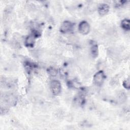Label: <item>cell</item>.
<instances>
[{
  "label": "cell",
  "instance_id": "3",
  "mask_svg": "<svg viewBox=\"0 0 130 130\" xmlns=\"http://www.w3.org/2000/svg\"><path fill=\"white\" fill-rule=\"evenodd\" d=\"M104 79V75L103 72L100 71L96 73L93 77V80L94 81V83L97 85H100L101 84Z\"/></svg>",
  "mask_w": 130,
  "mask_h": 130
},
{
  "label": "cell",
  "instance_id": "7",
  "mask_svg": "<svg viewBox=\"0 0 130 130\" xmlns=\"http://www.w3.org/2000/svg\"><path fill=\"white\" fill-rule=\"evenodd\" d=\"M121 27L125 30H129V20L128 19L123 20L121 22Z\"/></svg>",
  "mask_w": 130,
  "mask_h": 130
},
{
  "label": "cell",
  "instance_id": "10",
  "mask_svg": "<svg viewBox=\"0 0 130 130\" xmlns=\"http://www.w3.org/2000/svg\"><path fill=\"white\" fill-rule=\"evenodd\" d=\"M48 72L50 75H51L52 76H54L57 74V71L56 69H55L53 68H50L48 70Z\"/></svg>",
  "mask_w": 130,
  "mask_h": 130
},
{
  "label": "cell",
  "instance_id": "1",
  "mask_svg": "<svg viewBox=\"0 0 130 130\" xmlns=\"http://www.w3.org/2000/svg\"><path fill=\"white\" fill-rule=\"evenodd\" d=\"M50 89L54 95H58L61 91V84L57 80H53L50 83Z\"/></svg>",
  "mask_w": 130,
  "mask_h": 130
},
{
  "label": "cell",
  "instance_id": "11",
  "mask_svg": "<svg viewBox=\"0 0 130 130\" xmlns=\"http://www.w3.org/2000/svg\"><path fill=\"white\" fill-rule=\"evenodd\" d=\"M123 86L126 89L129 88V79H127L126 80H125L123 82Z\"/></svg>",
  "mask_w": 130,
  "mask_h": 130
},
{
  "label": "cell",
  "instance_id": "6",
  "mask_svg": "<svg viewBox=\"0 0 130 130\" xmlns=\"http://www.w3.org/2000/svg\"><path fill=\"white\" fill-rule=\"evenodd\" d=\"M35 43V38L32 36H29L25 40V44L28 46H32Z\"/></svg>",
  "mask_w": 130,
  "mask_h": 130
},
{
  "label": "cell",
  "instance_id": "9",
  "mask_svg": "<svg viewBox=\"0 0 130 130\" xmlns=\"http://www.w3.org/2000/svg\"><path fill=\"white\" fill-rule=\"evenodd\" d=\"M91 52L93 56H96L98 54V47L96 45L93 46L91 47Z\"/></svg>",
  "mask_w": 130,
  "mask_h": 130
},
{
  "label": "cell",
  "instance_id": "5",
  "mask_svg": "<svg viewBox=\"0 0 130 130\" xmlns=\"http://www.w3.org/2000/svg\"><path fill=\"white\" fill-rule=\"evenodd\" d=\"M109 10V6L106 4H102L98 8V12L100 15L104 16L106 15Z\"/></svg>",
  "mask_w": 130,
  "mask_h": 130
},
{
  "label": "cell",
  "instance_id": "2",
  "mask_svg": "<svg viewBox=\"0 0 130 130\" xmlns=\"http://www.w3.org/2000/svg\"><path fill=\"white\" fill-rule=\"evenodd\" d=\"M79 30L83 35L87 34L90 31L89 24L86 21L81 22L79 25Z\"/></svg>",
  "mask_w": 130,
  "mask_h": 130
},
{
  "label": "cell",
  "instance_id": "4",
  "mask_svg": "<svg viewBox=\"0 0 130 130\" xmlns=\"http://www.w3.org/2000/svg\"><path fill=\"white\" fill-rule=\"evenodd\" d=\"M72 27V23L68 21L63 22L61 26V31L63 32H67L69 31Z\"/></svg>",
  "mask_w": 130,
  "mask_h": 130
},
{
  "label": "cell",
  "instance_id": "8",
  "mask_svg": "<svg viewBox=\"0 0 130 130\" xmlns=\"http://www.w3.org/2000/svg\"><path fill=\"white\" fill-rule=\"evenodd\" d=\"M117 98L120 102H124L126 99V95L124 92L120 91L118 93Z\"/></svg>",
  "mask_w": 130,
  "mask_h": 130
}]
</instances>
